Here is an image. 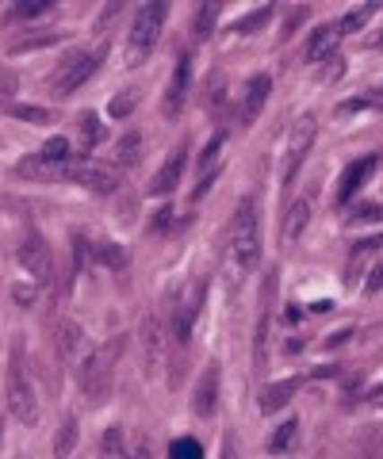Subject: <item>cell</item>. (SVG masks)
Masks as SVG:
<instances>
[{
  "label": "cell",
  "instance_id": "obj_1",
  "mask_svg": "<svg viewBox=\"0 0 383 459\" xmlns=\"http://www.w3.org/2000/svg\"><path fill=\"white\" fill-rule=\"evenodd\" d=\"M261 261V214H257V199L246 195L238 199L234 219L226 226V276L238 287L246 272H253Z\"/></svg>",
  "mask_w": 383,
  "mask_h": 459
},
{
  "label": "cell",
  "instance_id": "obj_2",
  "mask_svg": "<svg viewBox=\"0 0 383 459\" xmlns=\"http://www.w3.org/2000/svg\"><path fill=\"white\" fill-rule=\"evenodd\" d=\"M119 356H123V337H111V341L100 344V352H92L89 360L81 364L77 379H81V391H84V398H89V402H108Z\"/></svg>",
  "mask_w": 383,
  "mask_h": 459
},
{
  "label": "cell",
  "instance_id": "obj_3",
  "mask_svg": "<svg viewBox=\"0 0 383 459\" xmlns=\"http://www.w3.org/2000/svg\"><path fill=\"white\" fill-rule=\"evenodd\" d=\"M165 20H169V4H165V0H146V4L135 12V20H131V39H126V62H131V65L146 62L150 50L158 47Z\"/></svg>",
  "mask_w": 383,
  "mask_h": 459
},
{
  "label": "cell",
  "instance_id": "obj_4",
  "mask_svg": "<svg viewBox=\"0 0 383 459\" xmlns=\"http://www.w3.org/2000/svg\"><path fill=\"white\" fill-rule=\"evenodd\" d=\"M4 398H8V410L16 413L23 425H35L39 421V398H35V386H31V379H27V368H23V344L16 349V360L8 364Z\"/></svg>",
  "mask_w": 383,
  "mask_h": 459
},
{
  "label": "cell",
  "instance_id": "obj_5",
  "mask_svg": "<svg viewBox=\"0 0 383 459\" xmlns=\"http://www.w3.org/2000/svg\"><path fill=\"white\" fill-rule=\"evenodd\" d=\"M104 62V47L100 50H74L69 57H62L58 69L50 74V92L54 96H69V92H77L84 81H89L96 69H100Z\"/></svg>",
  "mask_w": 383,
  "mask_h": 459
},
{
  "label": "cell",
  "instance_id": "obj_6",
  "mask_svg": "<svg viewBox=\"0 0 383 459\" xmlns=\"http://www.w3.org/2000/svg\"><path fill=\"white\" fill-rule=\"evenodd\" d=\"M200 307H204V283H184L180 291L173 295V307H169V333H173V344L184 349L196 329V318H200Z\"/></svg>",
  "mask_w": 383,
  "mask_h": 459
},
{
  "label": "cell",
  "instance_id": "obj_7",
  "mask_svg": "<svg viewBox=\"0 0 383 459\" xmlns=\"http://www.w3.org/2000/svg\"><path fill=\"white\" fill-rule=\"evenodd\" d=\"M315 138H318V119L315 115H300L292 123V134H288V161H283V188L295 180V172L303 169L307 153L315 150Z\"/></svg>",
  "mask_w": 383,
  "mask_h": 459
},
{
  "label": "cell",
  "instance_id": "obj_8",
  "mask_svg": "<svg viewBox=\"0 0 383 459\" xmlns=\"http://www.w3.org/2000/svg\"><path fill=\"white\" fill-rule=\"evenodd\" d=\"M20 264H23V272L35 280V287H47L50 280H54V256H50V246H47V238L42 234H23V241H20Z\"/></svg>",
  "mask_w": 383,
  "mask_h": 459
},
{
  "label": "cell",
  "instance_id": "obj_9",
  "mask_svg": "<svg viewBox=\"0 0 383 459\" xmlns=\"http://www.w3.org/2000/svg\"><path fill=\"white\" fill-rule=\"evenodd\" d=\"M54 352H58V360L65 368H77V371L92 356L89 352V337H84V329L77 322H58L54 325Z\"/></svg>",
  "mask_w": 383,
  "mask_h": 459
},
{
  "label": "cell",
  "instance_id": "obj_10",
  "mask_svg": "<svg viewBox=\"0 0 383 459\" xmlns=\"http://www.w3.org/2000/svg\"><path fill=\"white\" fill-rule=\"evenodd\" d=\"M65 177L81 184V188H89V192H116V184H119V165H104V161H74L65 169Z\"/></svg>",
  "mask_w": 383,
  "mask_h": 459
},
{
  "label": "cell",
  "instance_id": "obj_11",
  "mask_svg": "<svg viewBox=\"0 0 383 459\" xmlns=\"http://www.w3.org/2000/svg\"><path fill=\"white\" fill-rule=\"evenodd\" d=\"M188 96H192V57L180 54V62L173 69V81H169V92H165V104H161L169 119H177Z\"/></svg>",
  "mask_w": 383,
  "mask_h": 459
},
{
  "label": "cell",
  "instance_id": "obj_12",
  "mask_svg": "<svg viewBox=\"0 0 383 459\" xmlns=\"http://www.w3.org/2000/svg\"><path fill=\"white\" fill-rule=\"evenodd\" d=\"M310 211H315V192L300 195L288 211H283L280 238H283V241H300V238H303V230H307V222H310Z\"/></svg>",
  "mask_w": 383,
  "mask_h": 459
},
{
  "label": "cell",
  "instance_id": "obj_13",
  "mask_svg": "<svg viewBox=\"0 0 383 459\" xmlns=\"http://www.w3.org/2000/svg\"><path fill=\"white\" fill-rule=\"evenodd\" d=\"M215 406H219V364H207L200 383H196V391H192V410L200 413V418H211Z\"/></svg>",
  "mask_w": 383,
  "mask_h": 459
},
{
  "label": "cell",
  "instance_id": "obj_14",
  "mask_svg": "<svg viewBox=\"0 0 383 459\" xmlns=\"http://www.w3.org/2000/svg\"><path fill=\"white\" fill-rule=\"evenodd\" d=\"M379 169V153H368V157H361V161H353L345 172H342V184H337V199H353L361 188H364V180L372 177V172Z\"/></svg>",
  "mask_w": 383,
  "mask_h": 459
},
{
  "label": "cell",
  "instance_id": "obj_15",
  "mask_svg": "<svg viewBox=\"0 0 383 459\" xmlns=\"http://www.w3.org/2000/svg\"><path fill=\"white\" fill-rule=\"evenodd\" d=\"M268 92H273V77L257 74V77L249 81V89H246V100H242V111H238V119H242V123L257 119L261 108H265V100H268Z\"/></svg>",
  "mask_w": 383,
  "mask_h": 459
},
{
  "label": "cell",
  "instance_id": "obj_16",
  "mask_svg": "<svg viewBox=\"0 0 383 459\" xmlns=\"http://www.w3.org/2000/svg\"><path fill=\"white\" fill-rule=\"evenodd\" d=\"M142 352H146V376L153 379L161 368V329H158V318H153V314L142 318Z\"/></svg>",
  "mask_w": 383,
  "mask_h": 459
},
{
  "label": "cell",
  "instance_id": "obj_17",
  "mask_svg": "<svg viewBox=\"0 0 383 459\" xmlns=\"http://www.w3.org/2000/svg\"><path fill=\"white\" fill-rule=\"evenodd\" d=\"M337 42H342V31H337L334 23H322V27H315V35H310V42H307V62H326L334 50H337Z\"/></svg>",
  "mask_w": 383,
  "mask_h": 459
},
{
  "label": "cell",
  "instance_id": "obj_18",
  "mask_svg": "<svg viewBox=\"0 0 383 459\" xmlns=\"http://www.w3.org/2000/svg\"><path fill=\"white\" fill-rule=\"evenodd\" d=\"M180 172H184V146H177L173 153H169V161L158 169V177H153L150 184V192L153 195H169L180 184Z\"/></svg>",
  "mask_w": 383,
  "mask_h": 459
},
{
  "label": "cell",
  "instance_id": "obj_19",
  "mask_svg": "<svg viewBox=\"0 0 383 459\" xmlns=\"http://www.w3.org/2000/svg\"><path fill=\"white\" fill-rule=\"evenodd\" d=\"M65 31L58 27H39V31H27V35H16L8 42V54H27V50H42V47H54V42H62Z\"/></svg>",
  "mask_w": 383,
  "mask_h": 459
},
{
  "label": "cell",
  "instance_id": "obj_20",
  "mask_svg": "<svg viewBox=\"0 0 383 459\" xmlns=\"http://www.w3.org/2000/svg\"><path fill=\"white\" fill-rule=\"evenodd\" d=\"M273 280H265V303H261V322H257V333H253V364L257 371L265 368V344H268V322H273Z\"/></svg>",
  "mask_w": 383,
  "mask_h": 459
},
{
  "label": "cell",
  "instance_id": "obj_21",
  "mask_svg": "<svg viewBox=\"0 0 383 459\" xmlns=\"http://www.w3.org/2000/svg\"><path fill=\"white\" fill-rule=\"evenodd\" d=\"M300 391V379H283V383H273L261 391V413H276L292 402V394Z\"/></svg>",
  "mask_w": 383,
  "mask_h": 459
},
{
  "label": "cell",
  "instance_id": "obj_22",
  "mask_svg": "<svg viewBox=\"0 0 383 459\" xmlns=\"http://www.w3.org/2000/svg\"><path fill=\"white\" fill-rule=\"evenodd\" d=\"M379 246H383V234H376V238H364V241H357V246H353V256H349V264H345V283L357 280V272H361L368 261H372Z\"/></svg>",
  "mask_w": 383,
  "mask_h": 459
},
{
  "label": "cell",
  "instance_id": "obj_23",
  "mask_svg": "<svg viewBox=\"0 0 383 459\" xmlns=\"http://www.w3.org/2000/svg\"><path fill=\"white\" fill-rule=\"evenodd\" d=\"M77 437H81L77 418H74V413H65L62 425H58V437H54V455H58V459H69V455H74Z\"/></svg>",
  "mask_w": 383,
  "mask_h": 459
},
{
  "label": "cell",
  "instance_id": "obj_24",
  "mask_svg": "<svg viewBox=\"0 0 383 459\" xmlns=\"http://www.w3.org/2000/svg\"><path fill=\"white\" fill-rule=\"evenodd\" d=\"M100 459H131V448H126V437L119 425H111L104 440H100Z\"/></svg>",
  "mask_w": 383,
  "mask_h": 459
},
{
  "label": "cell",
  "instance_id": "obj_25",
  "mask_svg": "<svg viewBox=\"0 0 383 459\" xmlns=\"http://www.w3.org/2000/svg\"><path fill=\"white\" fill-rule=\"evenodd\" d=\"M92 256H96L100 264H108L111 272H123V268H126V253H123V246H116V241H96Z\"/></svg>",
  "mask_w": 383,
  "mask_h": 459
},
{
  "label": "cell",
  "instance_id": "obj_26",
  "mask_svg": "<svg viewBox=\"0 0 383 459\" xmlns=\"http://www.w3.org/2000/svg\"><path fill=\"white\" fill-rule=\"evenodd\" d=\"M8 115H12V119H23V123H35V126L54 123V111L50 108H35V104H12Z\"/></svg>",
  "mask_w": 383,
  "mask_h": 459
},
{
  "label": "cell",
  "instance_id": "obj_27",
  "mask_svg": "<svg viewBox=\"0 0 383 459\" xmlns=\"http://www.w3.org/2000/svg\"><path fill=\"white\" fill-rule=\"evenodd\" d=\"M81 138H84V150L100 146V138H104V123L96 119V111H81Z\"/></svg>",
  "mask_w": 383,
  "mask_h": 459
},
{
  "label": "cell",
  "instance_id": "obj_28",
  "mask_svg": "<svg viewBox=\"0 0 383 459\" xmlns=\"http://www.w3.org/2000/svg\"><path fill=\"white\" fill-rule=\"evenodd\" d=\"M169 459H204V444L192 437H177L169 444Z\"/></svg>",
  "mask_w": 383,
  "mask_h": 459
},
{
  "label": "cell",
  "instance_id": "obj_29",
  "mask_svg": "<svg viewBox=\"0 0 383 459\" xmlns=\"http://www.w3.org/2000/svg\"><path fill=\"white\" fill-rule=\"evenodd\" d=\"M268 20H273V8H257V12H249L246 20H238L231 31H234V35H253V31H261Z\"/></svg>",
  "mask_w": 383,
  "mask_h": 459
},
{
  "label": "cell",
  "instance_id": "obj_30",
  "mask_svg": "<svg viewBox=\"0 0 383 459\" xmlns=\"http://www.w3.org/2000/svg\"><path fill=\"white\" fill-rule=\"evenodd\" d=\"M295 429H300V421H283L276 433H273V440H268V452L273 455H280V452H288L292 444H295Z\"/></svg>",
  "mask_w": 383,
  "mask_h": 459
},
{
  "label": "cell",
  "instance_id": "obj_31",
  "mask_svg": "<svg viewBox=\"0 0 383 459\" xmlns=\"http://www.w3.org/2000/svg\"><path fill=\"white\" fill-rule=\"evenodd\" d=\"M219 100H226V77L222 74H211L207 92H204V104H207L211 115H219Z\"/></svg>",
  "mask_w": 383,
  "mask_h": 459
},
{
  "label": "cell",
  "instance_id": "obj_32",
  "mask_svg": "<svg viewBox=\"0 0 383 459\" xmlns=\"http://www.w3.org/2000/svg\"><path fill=\"white\" fill-rule=\"evenodd\" d=\"M372 12H376V4H364V8H357V12H349V16H342V23H334L342 35H349V31H361V27L372 20Z\"/></svg>",
  "mask_w": 383,
  "mask_h": 459
},
{
  "label": "cell",
  "instance_id": "obj_33",
  "mask_svg": "<svg viewBox=\"0 0 383 459\" xmlns=\"http://www.w3.org/2000/svg\"><path fill=\"white\" fill-rule=\"evenodd\" d=\"M215 16H219L215 4H204L200 8V16H196V42H204L211 31H215Z\"/></svg>",
  "mask_w": 383,
  "mask_h": 459
},
{
  "label": "cell",
  "instance_id": "obj_34",
  "mask_svg": "<svg viewBox=\"0 0 383 459\" xmlns=\"http://www.w3.org/2000/svg\"><path fill=\"white\" fill-rule=\"evenodd\" d=\"M47 12H50V4H42V0L39 4H8L4 20H31V16H47Z\"/></svg>",
  "mask_w": 383,
  "mask_h": 459
},
{
  "label": "cell",
  "instance_id": "obj_35",
  "mask_svg": "<svg viewBox=\"0 0 383 459\" xmlns=\"http://www.w3.org/2000/svg\"><path fill=\"white\" fill-rule=\"evenodd\" d=\"M54 172H62V169H54V165H47L42 157L35 153V157H27V161H20V177H54Z\"/></svg>",
  "mask_w": 383,
  "mask_h": 459
},
{
  "label": "cell",
  "instance_id": "obj_36",
  "mask_svg": "<svg viewBox=\"0 0 383 459\" xmlns=\"http://www.w3.org/2000/svg\"><path fill=\"white\" fill-rule=\"evenodd\" d=\"M138 161V134H126L119 138V146H116V165H135Z\"/></svg>",
  "mask_w": 383,
  "mask_h": 459
},
{
  "label": "cell",
  "instance_id": "obj_37",
  "mask_svg": "<svg viewBox=\"0 0 383 459\" xmlns=\"http://www.w3.org/2000/svg\"><path fill=\"white\" fill-rule=\"evenodd\" d=\"M135 104H138V92H131V89H126V92H119L116 100H111V119H123V115H131L135 111Z\"/></svg>",
  "mask_w": 383,
  "mask_h": 459
},
{
  "label": "cell",
  "instance_id": "obj_38",
  "mask_svg": "<svg viewBox=\"0 0 383 459\" xmlns=\"http://www.w3.org/2000/svg\"><path fill=\"white\" fill-rule=\"evenodd\" d=\"M16 74H12V69H0V104H8L12 100V92H16Z\"/></svg>",
  "mask_w": 383,
  "mask_h": 459
},
{
  "label": "cell",
  "instance_id": "obj_39",
  "mask_svg": "<svg viewBox=\"0 0 383 459\" xmlns=\"http://www.w3.org/2000/svg\"><path fill=\"white\" fill-rule=\"evenodd\" d=\"M353 219H357V222H383V207L379 204H364V207H357Z\"/></svg>",
  "mask_w": 383,
  "mask_h": 459
},
{
  "label": "cell",
  "instance_id": "obj_40",
  "mask_svg": "<svg viewBox=\"0 0 383 459\" xmlns=\"http://www.w3.org/2000/svg\"><path fill=\"white\" fill-rule=\"evenodd\" d=\"M12 295H16V303H23V307H31L35 299H39V287H23V283H16L12 287Z\"/></svg>",
  "mask_w": 383,
  "mask_h": 459
},
{
  "label": "cell",
  "instance_id": "obj_41",
  "mask_svg": "<svg viewBox=\"0 0 383 459\" xmlns=\"http://www.w3.org/2000/svg\"><path fill=\"white\" fill-rule=\"evenodd\" d=\"M303 16H307V8H292V12H288V23H283V39H288V35H292V27H295V23H300Z\"/></svg>",
  "mask_w": 383,
  "mask_h": 459
},
{
  "label": "cell",
  "instance_id": "obj_42",
  "mask_svg": "<svg viewBox=\"0 0 383 459\" xmlns=\"http://www.w3.org/2000/svg\"><path fill=\"white\" fill-rule=\"evenodd\" d=\"M219 459H238V444H234V437H226L222 440V455Z\"/></svg>",
  "mask_w": 383,
  "mask_h": 459
},
{
  "label": "cell",
  "instance_id": "obj_43",
  "mask_svg": "<svg viewBox=\"0 0 383 459\" xmlns=\"http://www.w3.org/2000/svg\"><path fill=\"white\" fill-rule=\"evenodd\" d=\"M383 287V268H372V280H368V291H379Z\"/></svg>",
  "mask_w": 383,
  "mask_h": 459
},
{
  "label": "cell",
  "instance_id": "obj_44",
  "mask_svg": "<svg viewBox=\"0 0 383 459\" xmlns=\"http://www.w3.org/2000/svg\"><path fill=\"white\" fill-rule=\"evenodd\" d=\"M368 402H376V406H383V383L376 386V391H372V394H368Z\"/></svg>",
  "mask_w": 383,
  "mask_h": 459
},
{
  "label": "cell",
  "instance_id": "obj_45",
  "mask_svg": "<svg viewBox=\"0 0 383 459\" xmlns=\"http://www.w3.org/2000/svg\"><path fill=\"white\" fill-rule=\"evenodd\" d=\"M368 42H372V47H383V31H379V35H372V39H368Z\"/></svg>",
  "mask_w": 383,
  "mask_h": 459
},
{
  "label": "cell",
  "instance_id": "obj_46",
  "mask_svg": "<svg viewBox=\"0 0 383 459\" xmlns=\"http://www.w3.org/2000/svg\"><path fill=\"white\" fill-rule=\"evenodd\" d=\"M0 440H4V425H0Z\"/></svg>",
  "mask_w": 383,
  "mask_h": 459
}]
</instances>
